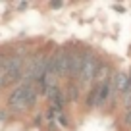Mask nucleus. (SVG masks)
I'll return each mask as SVG.
<instances>
[{"mask_svg":"<svg viewBox=\"0 0 131 131\" xmlns=\"http://www.w3.org/2000/svg\"><path fill=\"white\" fill-rule=\"evenodd\" d=\"M100 58L96 54H93L91 50H85V62H83V70L81 75L77 79V85L81 91H89L91 87L94 85V79H96V71L100 68Z\"/></svg>","mask_w":131,"mask_h":131,"instance_id":"nucleus-1","label":"nucleus"},{"mask_svg":"<svg viewBox=\"0 0 131 131\" xmlns=\"http://www.w3.org/2000/svg\"><path fill=\"white\" fill-rule=\"evenodd\" d=\"M31 108V102H29V94H27V87L23 83L16 87L12 93L8 94V110L10 112H25Z\"/></svg>","mask_w":131,"mask_h":131,"instance_id":"nucleus-2","label":"nucleus"},{"mask_svg":"<svg viewBox=\"0 0 131 131\" xmlns=\"http://www.w3.org/2000/svg\"><path fill=\"white\" fill-rule=\"evenodd\" d=\"M83 62H85V50L71 48V56H70V79L71 81H77L79 79L81 70H83Z\"/></svg>","mask_w":131,"mask_h":131,"instance_id":"nucleus-3","label":"nucleus"},{"mask_svg":"<svg viewBox=\"0 0 131 131\" xmlns=\"http://www.w3.org/2000/svg\"><path fill=\"white\" fill-rule=\"evenodd\" d=\"M79 85H77V81H66V87H64V93H66V98H68V102H75L79 98Z\"/></svg>","mask_w":131,"mask_h":131,"instance_id":"nucleus-4","label":"nucleus"},{"mask_svg":"<svg viewBox=\"0 0 131 131\" xmlns=\"http://www.w3.org/2000/svg\"><path fill=\"white\" fill-rule=\"evenodd\" d=\"M50 6H52V8H62V6H64V2H52Z\"/></svg>","mask_w":131,"mask_h":131,"instance_id":"nucleus-5","label":"nucleus"}]
</instances>
